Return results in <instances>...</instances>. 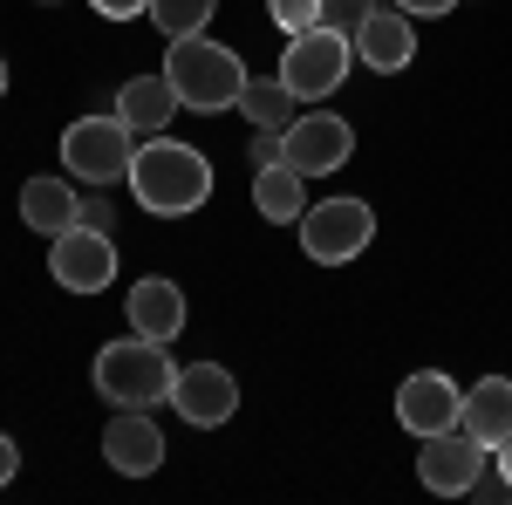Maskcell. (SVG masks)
I'll list each match as a JSON object with an SVG mask.
<instances>
[{"mask_svg": "<svg viewBox=\"0 0 512 505\" xmlns=\"http://www.w3.org/2000/svg\"><path fill=\"white\" fill-rule=\"evenodd\" d=\"M82 226H96V233H110L117 219H110V205H82Z\"/></svg>", "mask_w": 512, "mask_h": 505, "instance_id": "4316f807", "label": "cell"}, {"mask_svg": "<svg viewBox=\"0 0 512 505\" xmlns=\"http://www.w3.org/2000/svg\"><path fill=\"white\" fill-rule=\"evenodd\" d=\"M349 62H355V41L315 21V28L287 35V48H280V82H287L301 103H321V96H335V89L349 82Z\"/></svg>", "mask_w": 512, "mask_h": 505, "instance_id": "277c9868", "label": "cell"}, {"mask_svg": "<svg viewBox=\"0 0 512 505\" xmlns=\"http://www.w3.org/2000/svg\"><path fill=\"white\" fill-rule=\"evenodd\" d=\"M492 465H499V478H506V492H512V437L499 444V451H492Z\"/></svg>", "mask_w": 512, "mask_h": 505, "instance_id": "83f0119b", "label": "cell"}, {"mask_svg": "<svg viewBox=\"0 0 512 505\" xmlns=\"http://www.w3.org/2000/svg\"><path fill=\"white\" fill-rule=\"evenodd\" d=\"M280 151H287V164L301 171V178H328V171H342L355 151V130L342 117H328V110H315V117H301L287 137H280Z\"/></svg>", "mask_w": 512, "mask_h": 505, "instance_id": "8fae6325", "label": "cell"}, {"mask_svg": "<svg viewBox=\"0 0 512 505\" xmlns=\"http://www.w3.org/2000/svg\"><path fill=\"white\" fill-rule=\"evenodd\" d=\"M14 471H21V451H14V437H7V430H0V485H7V478H14Z\"/></svg>", "mask_w": 512, "mask_h": 505, "instance_id": "484cf974", "label": "cell"}, {"mask_svg": "<svg viewBox=\"0 0 512 505\" xmlns=\"http://www.w3.org/2000/svg\"><path fill=\"white\" fill-rule=\"evenodd\" d=\"M0 96H7V62H0Z\"/></svg>", "mask_w": 512, "mask_h": 505, "instance_id": "f1b7e54d", "label": "cell"}, {"mask_svg": "<svg viewBox=\"0 0 512 505\" xmlns=\"http://www.w3.org/2000/svg\"><path fill=\"white\" fill-rule=\"evenodd\" d=\"M267 14H274L280 35H301V28H315V21H321V0H267Z\"/></svg>", "mask_w": 512, "mask_h": 505, "instance_id": "7402d4cb", "label": "cell"}, {"mask_svg": "<svg viewBox=\"0 0 512 505\" xmlns=\"http://www.w3.org/2000/svg\"><path fill=\"white\" fill-rule=\"evenodd\" d=\"M164 76H171L185 110L219 117V110H233L239 89H246V62H239V48H226V41H212V35H178L164 48Z\"/></svg>", "mask_w": 512, "mask_h": 505, "instance_id": "7a4b0ae2", "label": "cell"}, {"mask_svg": "<svg viewBox=\"0 0 512 505\" xmlns=\"http://www.w3.org/2000/svg\"><path fill=\"white\" fill-rule=\"evenodd\" d=\"M41 7H55V0H41Z\"/></svg>", "mask_w": 512, "mask_h": 505, "instance_id": "f546056e", "label": "cell"}, {"mask_svg": "<svg viewBox=\"0 0 512 505\" xmlns=\"http://www.w3.org/2000/svg\"><path fill=\"white\" fill-rule=\"evenodd\" d=\"M130 198L151 219H185L212 198V164H205V151L178 144V137H151L130 157Z\"/></svg>", "mask_w": 512, "mask_h": 505, "instance_id": "6da1fadb", "label": "cell"}, {"mask_svg": "<svg viewBox=\"0 0 512 505\" xmlns=\"http://www.w3.org/2000/svg\"><path fill=\"white\" fill-rule=\"evenodd\" d=\"M48 273H55L62 294H103L117 280V246H110V233H96V226H69V233H55V246H48Z\"/></svg>", "mask_w": 512, "mask_h": 505, "instance_id": "ba28073f", "label": "cell"}, {"mask_svg": "<svg viewBox=\"0 0 512 505\" xmlns=\"http://www.w3.org/2000/svg\"><path fill=\"white\" fill-rule=\"evenodd\" d=\"M171 110H178V89H171V76H130L117 96V117L137 130V137H158L164 123H171Z\"/></svg>", "mask_w": 512, "mask_h": 505, "instance_id": "ac0fdd59", "label": "cell"}, {"mask_svg": "<svg viewBox=\"0 0 512 505\" xmlns=\"http://www.w3.org/2000/svg\"><path fill=\"white\" fill-rule=\"evenodd\" d=\"M130 335H144V342H178L185 335V287L178 280H137L130 287Z\"/></svg>", "mask_w": 512, "mask_h": 505, "instance_id": "5bb4252c", "label": "cell"}, {"mask_svg": "<svg viewBox=\"0 0 512 505\" xmlns=\"http://www.w3.org/2000/svg\"><path fill=\"white\" fill-rule=\"evenodd\" d=\"M103 458H110V471H123V478H151V471L164 465V430L151 424L144 410H117L110 430H103Z\"/></svg>", "mask_w": 512, "mask_h": 505, "instance_id": "7c38bea8", "label": "cell"}, {"mask_svg": "<svg viewBox=\"0 0 512 505\" xmlns=\"http://www.w3.org/2000/svg\"><path fill=\"white\" fill-rule=\"evenodd\" d=\"M485 444H478L465 424L437 430V437H424V451H417V485L424 492H437V499H465V492H478V471H485Z\"/></svg>", "mask_w": 512, "mask_h": 505, "instance_id": "52a82bcc", "label": "cell"}, {"mask_svg": "<svg viewBox=\"0 0 512 505\" xmlns=\"http://www.w3.org/2000/svg\"><path fill=\"white\" fill-rule=\"evenodd\" d=\"M280 130H253V164H260V171H267V164H280Z\"/></svg>", "mask_w": 512, "mask_h": 505, "instance_id": "cb8c5ba5", "label": "cell"}, {"mask_svg": "<svg viewBox=\"0 0 512 505\" xmlns=\"http://www.w3.org/2000/svg\"><path fill=\"white\" fill-rule=\"evenodd\" d=\"M458 410H465V389L451 383L444 369H417V376H403L396 389V424L410 430V437H437V430L458 424Z\"/></svg>", "mask_w": 512, "mask_h": 505, "instance_id": "30bf717a", "label": "cell"}, {"mask_svg": "<svg viewBox=\"0 0 512 505\" xmlns=\"http://www.w3.org/2000/svg\"><path fill=\"white\" fill-rule=\"evenodd\" d=\"M396 7H403V14H410V21H431V14H451V7H458V0H396Z\"/></svg>", "mask_w": 512, "mask_h": 505, "instance_id": "d4e9b609", "label": "cell"}, {"mask_svg": "<svg viewBox=\"0 0 512 505\" xmlns=\"http://www.w3.org/2000/svg\"><path fill=\"white\" fill-rule=\"evenodd\" d=\"M171 383H178V369H171V355L164 342H144V335H123L110 349L96 355V389L123 403V410H151V403H171Z\"/></svg>", "mask_w": 512, "mask_h": 505, "instance_id": "3957f363", "label": "cell"}, {"mask_svg": "<svg viewBox=\"0 0 512 505\" xmlns=\"http://www.w3.org/2000/svg\"><path fill=\"white\" fill-rule=\"evenodd\" d=\"M103 21H137V14H151V0H89Z\"/></svg>", "mask_w": 512, "mask_h": 505, "instance_id": "603a6c76", "label": "cell"}, {"mask_svg": "<svg viewBox=\"0 0 512 505\" xmlns=\"http://www.w3.org/2000/svg\"><path fill=\"white\" fill-rule=\"evenodd\" d=\"M171 410L198 430H219L233 424L239 410V376L226 362H192V369H178V383H171Z\"/></svg>", "mask_w": 512, "mask_h": 505, "instance_id": "9c48e42d", "label": "cell"}, {"mask_svg": "<svg viewBox=\"0 0 512 505\" xmlns=\"http://www.w3.org/2000/svg\"><path fill=\"white\" fill-rule=\"evenodd\" d=\"M355 62H369V69H383V76H403V69L417 62V28H410V14H403V7H376V14L362 21V35H355Z\"/></svg>", "mask_w": 512, "mask_h": 505, "instance_id": "4fadbf2b", "label": "cell"}, {"mask_svg": "<svg viewBox=\"0 0 512 505\" xmlns=\"http://www.w3.org/2000/svg\"><path fill=\"white\" fill-rule=\"evenodd\" d=\"M21 226H35L41 239H55V233H69V226H82L76 178H28V185H21Z\"/></svg>", "mask_w": 512, "mask_h": 505, "instance_id": "9a60e30c", "label": "cell"}, {"mask_svg": "<svg viewBox=\"0 0 512 505\" xmlns=\"http://www.w3.org/2000/svg\"><path fill=\"white\" fill-rule=\"evenodd\" d=\"M458 424L472 430L485 451H499L512 437V376H485V383L465 389V410H458Z\"/></svg>", "mask_w": 512, "mask_h": 505, "instance_id": "2e32d148", "label": "cell"}, {"mask_svg": "<svg viewBox=\"0 0 512 505\" xmlns=\"http://www.w3.org/2000/svg\"><path fill=\"white\" fill-rule=\"evenodd\" d=\"M376 239V212L362 198H321L301 212V253L315 267H349L355 253H369Z\"/></svg>", "mask_w": 512, "mask_h": 505, "instance_id": "8992f818", "label": "cell"}, {"mask_svg": "<svg viewBox=\"0 0 512 505\" xmlns=\"http://www.w3.org/2000/svg\"><path fill=\"white\" fill-rule=\"evenodd\" d=\"M253 212L267 219V226H301V212H308V178L280 157L267 164L260 178H253Z\"/></svg>", "mask_w": 512, "mask_h": 505, "instance_id": "e0dca14e", "label": "cell"}, {"mask_svg": "<svg viewBox=\"0 0 512 505\" xmlns=\"http://www.w3.org/2000/svg\"><path fill=\"white\" fill-rule=\"evenodd\" d=\"M130 157H137V130L123 117H76L62 130V164L76 185H117L130 178Z\"/></svg>", "mask_w": 512, "mask_h": 505, "instance_id": "5b68a950", "label": "cell"}, {"mask_svg": "<svg viewBox=\"0 0 512 505\" xmlns=\"http://www.w3.org/2000/svg\"><path fill=\"white\" fill-rule=\"evenodd\" d=\"M239 110H246V123H253V130H280V137H287V130L301 123V96H294L280 76H260V82L246 76V89H239Z\"/></svg>", "mask_w": 512, "mask_h": 505, "instance_id": "d6986e66", "label": "cell"}, {"mask_svg": "<svg viewBox=\"0 0 512 505\" xmlns=\"http://www.w3.org/2000/svg\"><path fill=\"white\" fill-rule=\"evenodd\" d=\"M219 14V0H151V21L164 28V41L178 35H205V21Z\"/></svg>", "mask_w": 512, "mask_h": 505, "instance_id": "ffe728a7", "label": "cell"}, {"mask_svg": "<svg viewBox=\"0 0 512 505\" xmlns=\"http://www.w3.org/2000/svg\"><path fill=\"white\" fill-rule=\"evenodd\" d=\"M369 14H376V0H321V28H335V35H362Z\"/></svg>", "mask_w": 512, "mask_h": 505, "instance_id": "44dd1931", "label": "cell"}]
</instances>
